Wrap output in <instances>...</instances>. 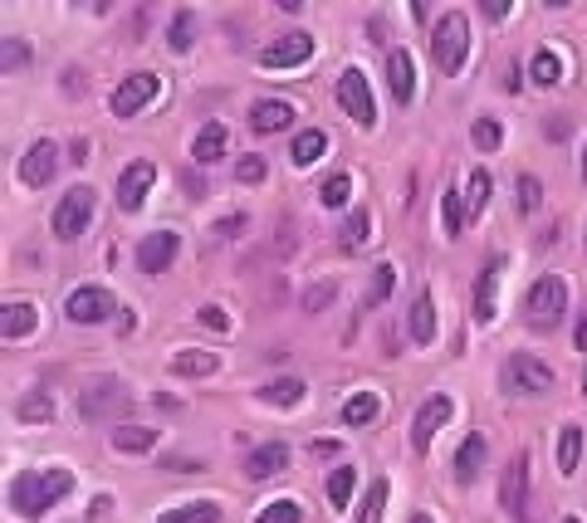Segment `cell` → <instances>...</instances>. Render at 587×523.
Here are the masks:
<instances>
[{
  "mask_svg": "<svg viewBox=\"0 0 587 523\" xmlns=\"http://www.w3.org/2000/svg\"><path fill=\"white\" fill-rule=\"evenodd\" d=\"M235 177H241V181H250V186H255V181H265V157H241V162H235Z\"/></svg>",
  "mask_w": 587,
  "mask_h": 523,
  "instance_id": "42",
  "label": "cell"
},
{
  "mask_svg": "<svg viewBox=\"0 0 587 523\" xmlns=\"http://www.w3.org/2000/svg\"><path fill=\"white\" fill-rule=\"evenodd\" d=\"M367 231H372V215L357 206V211H348L343 235H338V241H343V249H363V245H367Z\"/></svg>",
  "mask_w": 587,
  "mask_h": 523,
  "instance_id": "31",
  "label": "cell"
},
{
  "mask_svg": "<svg viewBox=\"0 0 587 523\" xmlns=\"http://www.w3.org/2000/svg\"><path fill=\"white\" fill-rule=\"evenodd\" d=\"M504 88H510V94H519V88H524V84H519V70H514V64L504 70Z\"/></svg>",
  "mask_w": 587,
  "mask_h": 523,
  "instance_id": "49",
  "label": "cell"
},
{
  "mask_svg": "<svg viewBox=\"0 0 587 523\" xmlns=\"http://www.w3.org/2000/svg\"><path fill=\"white\" fill-rule=\"evenodd\" d=\"M392 289H397V269H392V265H377V269H372V289H367V309H377V303L382 299H392Z\"/></svg>",
  "mask_w": 587,
  "mask_h": 523,
  "instance_id": "33",
  "label": "cell"
},
{
  "mask_svg": "<svg viewBox=\"0 0 587 523\" xmlns=\"http://www.w3.org/2000/svg\"><path fill=\"white\" fill-rule=\"evenodd\" d=\"M157 88H162V78H157V74H147V70L128 74L118 88H113V98H108L113 118H138V113L157 98Z\"/></svg>",
  "mask_w": 587,
  "mask_h": 523,
  "instance_id": "4",
  "label": "cell"
},
{
  "mask_svg": "<svg viewBox=\"0 0 587 523\" xmlns=\"http://www.w3.org/2000/svg\"><path fill=\"white\" fill-rule=\"evenodd\" d=\"M583 186H587V147H583Z\"/></svg>",
  "mask_w": 587,
  "mask_h": 523,
  "instance_id": "52",
  "label": "cell"
},
{
  "mask_svg": "<svg viewBox=\"0 0 587 523\" xmlns=\"http://www.w3.org/2000/svg\"><path fill=\"white\" fill-rule=\"evenodd\" d=\"M113 450H128V455H147L157 446V430H147V426H113Z\"/></svg>",
  "mask_w": 587,
  "mask_h": 523,
  "instance_id": "24",
  "label": "cell"
},
{
  "mask_svg": "<svg viewBox=\"0 0 587 523\" xmlns=\"http://www.w3.org/2000/svg\"><path fill=\"white\" fill-rule=\"evenodd\" d=\"M387 480H377L367 489V499H363V509H357V523H382V509H387Z\"/></svg>",
  "mask_w": 587,
  "mask_h": 523,
  "instance_id": "36",
  "label": "cell"
},
{
  "mask_svg": "<svg viewBox=\"0 0 587 523\" xmlns=\"http://www.w3.org/2000/svg\"><path fill=\"white\" fill-rule=\"evenodd\" d=\"M54 406L44 402V396H30V402H20V420H50Z\"/></svg>",
  "mask_w": 587,
  "mask_h": 523,
  "instance_id": "43",
  "label": "cell"
},
{
  "mask_svg": "<svg viewBox=\"0 0 587 523\" xmlns=\"http://www.w3.org/2000/svg\"><path fill=\"white\" fill-rule=\"evenodd\" d=\"M329 299H333V284L323 279L319 289H309V293H303V309H309V313H319V309H323V303H329Z\"/></svg>",
  "mask_w": 587,
  "mask_h": 523,
  "instance_id": "44",
  "label": "cell"
},
{
  "mask_svg": "<svg viewBox=\"0 0 587 523\" xmlns=\"http://www.w3.org/2000/svg\"><path fill=\"white\" fill-rule=\"evenodd\" d=\"M500 275H504L500 259H490V265L480 269V284H476V318H480V323H494V293H500Z\"/></svg>",
  "mask_w": 587,
  "mask_h": 523,
  "instance_id": "19",
  "label": "cell"
},
{
  "mask_svg": "<svg viewBox=\"0 0 587 523\" xmlns=\"http://www.w3.org/2000/svg\"><path fill=\"white\" fill-rule=\"evenodd\" d=\"M323 152H329V138H323L319 128L299 132V138H294V147H289V157H294V162H299V167H313Z\"/></svg>",
  "mask_w": 587,
  "mask_h": 523,
  "instance_id": "27",
  "label": "cell"
},
{
  "mask_svg": "<svg viewBox=\"0 0 587 523\" xmlns=\"http://www.w3.org/2000/svg\"><path fill=\"white\" fill-rule=\"evenodd\" d=\"M573 343H578V348H587V313L578 318V333H573Z\"/></svg>",
  "mask_w": 587,
  "mask_h": 523,
  "instance_id": "50",
  "label": "cell"
},
{
  "mask_svg": "<svg viewBox=\"0 0 587 523\" xmlns=\"http://www.w3.org/2000/svg\"><path fill=\"white\" fill-rule=\"evenodd\" d=\"M500 509L510 514L514 523H534L529 519V455L519 450L504 470V484H500Z\"/></svg>",
  "mask_w": 587,
  "mask_h": 523,
  "instance_id": "8",
  "label": "cell"
},
{
  "mask_svg": "<svg viewBox=\"0 0 587 523\" xmlns=\"http://www.w3.org/2000/svg\"><path fill=\"white\" fill-rule=\"evenodd\" d=\"M406 328H412V343H421V348L436 343V303H431V293H416Z\"/></svg>",
  "mask_w": 587,
  "mask_h": 523,
  "instance_id": "21",
  "label": "cell"
},
{
  "mask_svg": "<svg viewBox=\"0 0 587 523\" xmlns=\"http://www.w3.org/2000/svg\"><path fill=\"white\" fill-rule=\"evenodd\" d=\"M157 523H221V504H211V499H196V504H177V509H167Z\"/></svg>",
  "mask_w": 587,
  "mask_h": 523,
  "instance_id": "23",
  "label": "cell"
},
{
  "mask_svg": "<svg viewBox=\"0 0 587 523\" xmlns=\"http://www.w3.org/2000/svg\"><path fill=\"white\" fill-rule=\"evenodd\" d=\"M450 412H456V406H450V396H426V406H421V412H416V420H412V446H416V450L431 446L436 430L450 420Z\"/></svg>",
  "mask_w": 587,
  "mask_h": 523,
  "instance_id": "12",
  "label": "cell"
},
{
  "mask_svg": "<svg viewBox=\"0 0 587 523\" xmlns=\"http://www.w3.org/2000/svg\"><path fill=\"white\" fill-rule=\"evenodd\" d=\"M70 489H74L70 470H30V474H20V480L10 484V504H15V514L40 519V514H50Z\"/></svg>",
  "mask_w": 587,
  "mask_h": 523,
  "instance_id": "1",
  "label": "cell"
},
{
  "mask_svg": "<svg viewBox=\"0 0 587 523\" xmlns=\"http://www.w3.org/2000/svg\"><path fill=\"white\" fill-rule=\"evenodd\" d=\"M191 35H196V20H191V10H177L172 30H167V44H172L177 54H186L191 50Z\"/></svg>",
  "mask_w": 587,
  "mask_h": 523,
  "instance_id": "34",
  "label": "cell"
},
{
  "mask_svg": "<svg viewBox=\"0 0 587 523\" xmlns=\"http://www.w3.org/2000/svg\"><path fill=\"white\" fill-rule=\"evenodd\" d=\"M285 465H289V450L279 446V440L245 455V474H250V480H275V474H285Z\"/></svg>",
  "mask_w": 587,
  "mask_h": 523,
  "instance_id": "15",
  "label": "cell"
},
{
  "mask_svg": "<svg viewBox=\"0 0 587 523\" xmlns=\"http://www.w3.org/2000/svg\"><path fill=\"white\" fill-rule=\"evenodd\" d=\"M553 386V372L544 367L538 357H529V352H514L510 367H504V392L510 396H538Z\"/></svg>",
  "mask_w": 587,
  "mask_h": 523,
  "instance_id": "7",
  "label": "cell"
},
{
  "mask_svg": "<svg viewBox=\"0 0 587 523\" xmlns=\"http://www.w3.org/2000/svg\"><path fill=\"white\" fill-rule=\"evenodd\" d=\"M440 211H446V235H460L466 231V201H460V191H446V196H440Z\"/></svg>",
  "mask_w": 587,
  "mask_h": 523,
  "instance_id": "38",
  "label": "cell"
},
{
  "mask_svg": "<svg viewBox=\"0 0 587 523\" xmlns=\"http://www.w3.org/2000/svg\"><path fill=\"white\" fill-rule=\"evenodd\" d=\"M583 396H587V377H583Z\"/></svg>",
  "mask_w": 587,
  "mask_h": 523,
  "instance_id": "53",
  "label": "cell"
},
{
  "mask_svg": "<svg viewBox=\"0 0 587 523\" xmlns=\"http://www.w3.org/2000/svg\"><path fill=\"white\" fill-rule=\"evenodd\" d=\"M259 396H265L269 406H299V396H303V382H299V377H279V382H269V386H265V392H259Z\"/></svg>",
  "mask_w": 587,
  "mask_h": 523,
  "instance_id": "32",
  "label": "cell"
},
{
  "mask_svg": "<svg viewBox=\"0 0 587 523\" xmlns=\"http://www.w3.org/2000/svg\"><path fill=\"white\" fill-rule=\"evenodd\" d=\"M529 78H534L538 88H553L563 78V60L548 50V44H544V50H534V60H529Z\"/></svg>",
  "mask_w": 587,
  "mask_h": 523,
  "instance_id": "26",
  "label": "cell"
},
{
  "mask_svg": "<svg viewBox=\"0 0 587 523\" xmlns=\"http://www.w3.org/2000/svg\"><path fill=\"white\" fill-rule=\"evenodd\" d=\"M480 10H484V20H504L510 15V0H480Z\"/></svg>",
  "mask_w": 587,
  "mask_h": 523,
  "instance_id": "47",
  "label": "cell"
},
{
  "mask_svg": "<svg viewBox=\"0 0 587 523\" xmlns=\"http://www.w3.org/2000/svg\"><path fill=\"white\" fill-rule=\"evenodd\" d=\"M64 313H70V323H104V318H113V293L98 289V284H84V289H74L70 299H64Z\"/></svg>",
  "mask_w": 587,
  "mask_h": 523,
  "instance_id": "9",
  "label": "cell"
},
{
  "mask_svg": "<svg viewBox=\"0 0 587 523\" xmlns=\"http://www.w3.org/2000/svg\"><path fill=\"white\" fill-rule=\"evenodd\" d=\"M35 323H40V309H35V303L10 299L6 309H0V333H6V338H25V333H35Z\"/></svg>",
  "mask_w": 587,
  "mask_h": 523,
  "instance_id": "20",
  "label": "cell"
},
{
  "mask_svg": "<svg viewBox=\"0 0 587 523\" xmlns=\"http://www.w3.org/2000/svg\"><path fill=\"white\" fill-rule=\"evenodd\" d=\"M172 372L177 377H211V372H221V357L216 352H177Z\"/></svg>",
  "mask_w": 587,
  "mask_h": 523,
  "instance_id": "25",
  "label": "cell"
},
{
  "mask_svg": "<svg viewBox=\"0 0 587 523\" xmlns=\"http://www.w3.org/2000/svg\"><path fill=\"white\" fill-rule=\"evenodd\" d=\"M466 215H470V221H480V215H484V206H490V172H476V177H470V191H466Z\"/></svg>",
  "mask_w": 587,
  "mask_h": 523,
  "instance_id": "35",
  "label": "cell"
},
{
  "mask_svg": "<svg viewBox=\"0 0 587 523\" xmlns=\"http://www.w3.org/2000/svg\"><path fill=\"white\" fill-rule=\"evenodd\" d=\"M538 201H544L538 181H534V177H519V211H524V215H534V211H538Z\"/></svg>",
  "mask_w": 587,
  "mask_h": 523,
  "instance_id": "41",
  "label": "cell"
},
{
  "mask_svg": "<svg viewBox=\"0 0 587 523\" xmlns=\"http://www.w3.org/2000/svg\"><path fill=\"white\" fill-rule=\"evenodd\" d=\"M25 44H20V40H6V60H0V64H6V70H15V64H25Z\"/></svg>",
  "mask_w": 587,
  "mask_h": 523,
  "instance_id": "46",
  "label": "cell"
},
{
  "mask_svg": "<svg viewBox=\"0 0 587 523\" xmlns=\"http://www.w3.org/2000/svg\"><path fill=\"white\" fill-rule=\"evenodd\" d=\"M294 122V108L285 104V98H259V104L250 108V128L255 132H285Z\"/></svg>",
  "mask_w": 587,
  "mask_h": 523,
  "instance_id": "18",
  "label": "cell"
},
{
  "mask_svg": "<svg viewBox=\"0 0 587 523\" xmlns=\"http://www.w3.org/2000/svg\"><path fill=\"white\" fill-rule=\"evenodd\" d=\"M524 313H529L534 328L563 323V313H568V284H563L558 275L534 279V289H529V299H524Z\"/></svg>",
  "mask_w": 587,
  "mask_h": 523,
  "instance_id": "3",
  "label": "cell"
},
{
  "mask_svg": "<svg viewBox=\"0 0 587 523\" xmlns=\"http://www.w3.org/2000/svg\"><path fill=\"white\" fill-rule=\"evenodd\" d=\"M412 523H431V514H426V509H416V514H412Z\"/></svg>",
  "mask_w": 587,
  "mask_h": 523,
  "instance_id": "51",
  "label": "cell"
},
{
  "mask_svg": "<svg viewBox=\"0 0 587 523\" xmlns=\"http://www.w3.org/2000/svg\"><path fill=\"white\" fill-rule=\"evenodd\" d=\"M563 523H578V519H563Z\"/></svg>",
  "mask_w": 587,
  "mask_h": 523,
  "instance_id": "54",
  "label": "cell"
},
{
  "mask_svg": "<svg viewBox=\"0 0 587 523\" xmlns=\"http://www.w3.org/2000/svg\"><path fill=\"white\" fill-rule=\"evenodd\" d=\"M152 181H157V167L152 162H128V172L118 177V206L122 211H138L142 196L152 191Z\"/></svg>",
  "mask_w": 587,
  "mask_h": 523,
  "instance_id": "13",
  "label": "cell"
},
{
  "mask_svg": "<svg viewBox=\"0 0 587 523\" xmlns=\"http://www.w3.org/2000/svg\"><path fill=\"white\" fill-rule=\"evenodd\" d=\"M353 489H357V470H353V465H338V470L329 474V504L333 509H348Z\"/></svg>",
  "mask_w": 587,
  "mask_h": 523,
  "instance_id": "30",
  "label": "cell"
},
{
  "mask_svg": "<svg viewBox=\"0 0 587 523\" xmlns=\"http://www.w3.org/2000/svg\"><path fill=\"white\" fill-rule=\"evenodd\" d=\"M94 201L98 196L88 186H74L70 196L54 206V235H60V241H78V235L88 231V221H94Z\"/></svg>",
  "mask_w": 587,
  "mask_h": 523,
  "instance_id": "6",
  "label": "cell"
},
{
  "mask_svg": "<svg viewBox=\"0 0 587 523\" xmlns=\"http://www.w3.org/2000/svg\"><path fill=\"white\" fill-rule=\"evenodd\" d=\"M196 318H201V323H206V328H216V333H225V328H231V318H225V313L216 309V303H206V309H201Z\"/></svg>",
  "mask_w": 587,
  "mask_h": 523,
  "instance_id": "45",
  "label": "cell"
},
{
  "mask_svg": "<svg viewBox=\"0 0 587 523\" xmlns=\"http://www.w3.org/2000/svg\"><path fill=\"white\" fill-rule=\"evenodd\" d=\"M177 249H182L177 231H157V235H147V241L138 245V269H142V275H162V269H172Z\"/></svg>",
  "mask_w": 587,
  "mask_h": 523,
  "instance_id": "11",
  "label": "cell"
},
{
  "mask_svg": "<svg viewBox=\"0 0 587 523\" xmlns=\"http://www.w3.org/2000/svg\"><path fill=\"white\" fill-rule=\"evenodd\" d=\"M241 231H245V215H231V221L216 225V235H241Z\"/></svg>",
  "mask_w": 587,
  "mask_h": 523,
  "instance_id": "48",
  "label": "cell"
},
{
  "mask_svg": "<svg viewBox=\"0 0 587 523\" xmlns=\"http://www.w3.org/2000/svg\"><path fill=\"white\" fill-rule=\"evenodd\" d=\"M348 196H353V177H348V172H338V177H329V181H323V191H319V201H323V206H348Z\"/></svg>",
  "mask_w": 587,
  "mask_h": 523,
  "instance_id": "37",
  "label": "cell"
},
{
  "mask_svg": "<svg viewBox=\"0 0 587 523\" xmlns=\"http://www.w3.org/2000/svg\"><path fill=\"white\" fill-rule=\"evenodd\" d=\"M382 412V402L372 392H357V396H348L343 402V426H367V420H377Z\"/></svg>",
  "mask_w": 587,
  "mask_h": 523,
  "instance_id": "28",
  "label": "cell"
},
{
  "mask_svg": "<svg viewBox=\"0 0 587 523\" xmlns=\"http://www.w3.org/2000/svg\"><path fill=\"white\" fill-rule=\"evenodd\" d=\"M54 167H60V147H54V142H35L25 152V162H20V181H25V186H50Z\"/></svg>",
  "mask_w": 587,
  "mask_h": 523,
  "instance_id": "14",
  "label": "cell"
},
{
  "mask_svg": "<svg viewBox=\"0 0 587 523\" xmlns=\"http://www.w3.org/2000/svg\"><path fill=\"white\" fill-rule=\"evenodd\" d=\"M484 455H490V446H484V436H466V446L456 450V474L460 480H480V470H484Z\"/></svg>",
  "mask_w": 587,
  "mask_h": 523,
  "instance_id": "22",
  "label": "cell"
},
{
  "mask_svg": "<svg viewBox=\"0 0 587 523\" xmlns=\"http://www.w3.org/2000/svg\"><path fill=\"white\" fill-rule=\"evenodd\" d=\"M578 460H583V430L578 426H563L558 430V470L573 474V470H578Z\"/></svg>",
  "mask_w": 587,
  "mask_h": 523,
  "instance_id": "29",
  "label": "cell"
},
{
  "mask_svg": "<svg viewBox=\"0 0 587 523\" xmlns=\"http://www.w3.org/2000/svg\"><path fill=\"white\" fill-rule=\"evenodd\" d=\"M255 523H303V509L294 504V499H279V504L259 509V519H255Z\"/></svg>",
  "mask_w": 587,
  "mask_h": 523,
  "instance_id": "39",
  "label": "cell"
},
{
  "mask_svg": "<svg viewBox=\"0 0 587 523\" xmlns=\"http://www.w3.org/2000/svg\"><path fill=\"white\" fill-rule=\"evenodd\" d=\"M470 138H476L480 152H494V147L504 142V132H500V122L494 118H476V128H470Z\"/></svg>",
  "mask_w": 587,
  "mask_h": 523,
  "instance_id": "40",
  "label": "cell"
},
{
  "mask_svg": "<svg viewBox=\"0 0 587 523\" xmlns=\"http://www.w3.org/2000/svg\"><path fill=\"white\" fill-rule=\"evenodd\" d=\"M309 54H313V35L294 30V35L269 44V50H259V64H265V70H294V64H303Z\"/></svg>",
  "mask_w": 587,
  "mask_h": 523,
  "instance_id": "10",
  "label": "cell"
},
{
  "mask_svg": "<svg viewBox=\"0 0 587 523\" xmlns=\"http://www.w3.org/2000/svg\"><path fill=\"white\" fill-rule=\"evenodd\" d=\"M387 88H392V98H397V104H412L416 70H412V54H406V50H392L387 54Z\"/></svg>",
  "mask_w": 587,
  "mask_h": 523,
  "instance_id": "16",
  "label": "cell"
},
{
  "mask_svg": "<svg viewBox=\"0 0 587 523\" xmlns=\"http://www.w3.org/2000/svg\"><path fill=\"white\" fill-rule=\"evenodd\" d=\"M338 104H343V113L357 122V128H372V122H377V104H372V88H367L363 70L338 74Z\"/></svg>",
  "mask_w": 587,
  "mask_h": 523,
  "instance_id": "5",
  "label": "cell"
},
{
  "mask_svg": "<svg viewBox=\"0 0 587 523\" xmlns=\"http://www.w3.org/2000/svg\"><path fill=\"white\" fill-rule=\"evenodd\" d=\"M431 60H436L440 74H460V70H466V60H470V25H466V15H460V10H450V15L436 20Z\"/></svg>",
  "mask_w": 587,
  "mask_h": 523,
  "instance_id": "2",
  "label": "cell"
},
{
  "mask_svg": "<svg viewBox=\"0 0 587 523\" xmlns=\"http://www.w3.org/2000/svg\"><path fill=\"white\" fill-rule=\"evenodd\" d=\"M225 147H231V132H225V122H206V128L196 132V142H191V162H201V167L221 162Z\"/></svg>",
  "mask_w": 587,
  "mask_h": 523,
  "instance_id": "17",
  "label": "cell"
}]
</instances>
